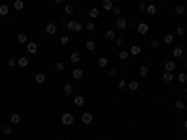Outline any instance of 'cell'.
Returning a JSON list of instances; mask_svg holds the SVG:
<instances>
[{"mask_svg":"<svg viewBox=\"0 0 187 140\" xmlns=\"http://www.w3.org/2000/svg\"><path fill=\"white\" fill-rule=\"evenodd\" d=\"M65 26H68L69 32L80 34V32H82V28H84V24H80V21H68V23H65Z\"/></svg>","mask_w":187,"mask_h":140,"instance_id":"cell-1","label":"cell"},{"mask_svg":"<svg viewBox=\"0 0 187 140\" xmlns=\"http://www.w3.org/2000/svg\"><path fill=\"white\" fill-rule=\"evenodd\" d=\"M60 122H62V125L69 127V125H73L75 118H73V114H71V112H64V114H62V118H60Z\"/></svg>","mask_w":187,"mask_h":140,"instance_id":"cell-2","label":"cell"},{"mask_svg":"<svg viewBox=\"0 0 187 140\" xmlns=\"http://www.w3.org/2000/svg\"><path fill=\"white\" fill-rule=\"evenodd\" d=\"M56 32H58V24L56 23H49L47 26H45V34H47V36H54Z\"/></svg>","mask_w":187,"mask_h":140,"instance_id":"cell-3","label":"cell"},{"mask_svg":"<svg viewBox=\"0 0 187 140\" xmlns=\"http://www.w3.org/2000/svg\"><path fill=\"white\" fill-rule=\"evenodd\" d=\"M137 32L140 34V36H146V34L150 32V24H148V23H139V26H137Z\"/></svg>","mask_w":187,"mask_h":140,"instance_id":"cell-4","label":"cell"},{"mask_svg":"<svg viewBox=\"0 0 187 140\" xmlns=\"http://www.w3.org/2000/svg\"><path fill=\"white\" fill-rule=\"evenodd\" d=\"M38 49H39V47H38L36 41H28V43H26V52H28V54H36Z\"/></svg>","mask_w":187,"mask_h":140,"instance_id":"cell-5","label":"cell"},{"mask_svg":"<svg viewBox=\"0 0 187 140\" xmlns=\"http://www.w3.org/2000/svg\"><path fill=\"white\" fill-rule=\"evenodd\" d=\"M80 119H82L84 125H90V123L94 122V114H92V112H84L82 116H80Z\"/></svg>","mask_w":187,"mask_h":140,"instance_id":"cell-6","label":"cell"},{"mask_svg":"<svg viewBox=\"0 0 187 140\" xmlns=\"http://www.w3.org/2000/svg\"><path fill=\"white\" fill-rule=\"evenodd\" d=\"M142 52V47H140L139 43H135V45H131V49H129V54L131 56H139V54Z\"/></svg>","mask_w":187,"mask_h":140,"instance_id":"cell-7","label":"cell"},{"mask_svg":"<svg viewBox=\"0 0 187 140\" xmlns=\"http://www.w3.org/2000/svg\"><path fill=\"white\" fill-rule=\"evenodd\" d=\"M45 81H47V75H45L43 71H38L36 77H34V82H36V84H43Z\"/></svg>","mask_w":187,"mask_h":140,"instance_id":"cell-8","label":"cell"},{"mask_svg":"<svg viewBox=\"0 0 187 140\" xmlns=\"http://www.w3.org/2000/svg\"><path fill=\"white\" fill-rule=\"evenodd\" d=\"M84 103H86V99H84V95H75L73 97V105H75V107H84Z\"/></svg>","mask_w":187,"mask_h":140,"instance_id":"cell-9","label":"cell"},{"mask_svg":"<svg viewBox=\"0 0 187 140\" xmlns=\"http://www.w3.org/2000/svg\"><path fill=\"white\" fill-rule=\"evenodd\" d=\"M163 67H165V71H170V73H172V71H176V62H174V60H166Z\"/></svg>","mask_w":187,"mask_h":140,"instance_id":"cell-10","label":"cell"},{"mask_svg":"<svg viewBox=\"0 0 187 140\" xmlns=\"http://www.w3.org/2000/svg\"><path fill=\"white\" fill-rule=\"evenodd\" d=\"M71 77L75 78V81H80V78L84 77V71H82V69H79V67H75L73 71H71Z\"/></svg>","mask_w":187,"mask_h":140,"instance_id":"cell-11","label":"cell"},{"mask_svg":"<svg viewBox=\"0 0 187 140\" xmlns=\"http://www.w3.org/2000/svg\"><path fill=\"white\" fill-rule=\"evenodd\" d=\"M101 8H103L105 11H112L114 2H112V0H103V2H101Z\"/></svg>","mask_w":187,"mask_h":140,"instance_id":"cell-12","label":"cell"},{"mask_svg":"<svg viewBox=\"0 0 187 140\" xmlns=\"http://www.w3.org/2000/svg\"><path fill=\"white\" fill-rule=\"evenodd\" d=\"M28 64H30L28 56H19V58H17V66H19V67H28Z\"/></svg>","mask_w":187,"mask_h":140,"instance_id":"cell-13","label":"cell"},{"mask_svg":"<svg viewBox=\"0 0 187 140\" xmlns=\"http://www.w3.org/2000/svg\"><path fill=\"white\" fill-rule=\"evenodd\" d=\"M125 26H127V21H125V19H122V17L116 19V28L118 30H125Z\"/></svg>","mask_w":187,"mask_h":140,"instance_id":"cell-14","label":"cell"},{"mask_svg":"<svg viewBox=\"0 0 187 140\" xmlns=\"http://www.w3.org/2000/svg\"><path fill=\"white\" fill-rule=\"evenodd\" d=\"M99 15H101V9H97V8H92V9L88 11V17L92 19V21H94V19H97Z\"/></svg>","mask_w":187,"mask_h":140,"instance_id":"cell-15","label":"cell"},{"mask_svg":"<svg viewBox=\"0 0 187 140\" xmlns=\"http://www.w3.org/2000/svg\"><path fill=\"white\" fill-rule=\"evenodd\" d=\"M163 43H166V45H172V43H174V34L166 32L165 36H163Z\"/></svg>","mask_w":187,"mask_h":140,"instance_id":"cell-16","label":"cell"},{"mask_svg":"<svg viewBox=\"0 0 187 140\" xmlns=\"http://www.w3.org/2000/svg\"><path fill=\"white\" fill-rule=\"evenodd\" d=\"M174 108H176V110H185V101H183V99H176V101H174Z\"/></svg>","mask_w":187,"mask_h":140,"instance_id":"cell-17","label":"cell"},{"mask_svg":"<svg viewBox=\"0 0 187 140\" xmlns=\"http://www.w3.org/2000/svg\"><path fill=\"white\" fill-rule=\"evenodd\" d=\"M21 119H23V118L19 116L17 112H13L11 116H9V122H11V125H17V123H21Z\"/></svg>","mask_w":187,"mask_h":140,"instance_id":"cell-18","label":"cell"},{"mask_svg":"<svg viewBox=\"0 0 187 140\" xmlns=\"http://www.w3.org/2000/svg\"><path fill=\"white\" fill-rule=\"evenodd\" d=\"M174 13H176V15H185V13H187V8L183 6V4H178V6L174 8Z\"/></svg>","mask_w":187,"mask_h":140,"instance_id":"cell-19","label":"cell"},{"mask_svg":"<svg viewBox=\"0 0 187 140\" xmlns=\"http://www.w3.org/2000/svg\"><path fill=\"white\" fill-rule=\"evenodd\" d=\"M109 66V58L107 56H101L99 60H97V67H101V69H105Z\"/></svg>","mask_w":187,"mask_h":140,"instance_id":"cell-20","label":"cell"},{"mask_svg":"<svg viewBox=\"0 0 187 140\" xmlns=\"http://www.w3.org/2000/svg\"><path fill=\"white\" fill-rule=\"evenodd\" d=\"M127 90H131V92H139V81H129L127 82Z\"/></svg>","mask_w":187,"mask_h":140,"instance_id":"cell-21","label":"cell"},{"mask_svg":"<svg viewBox=\"0 0 187 140\" xmlns=\"http://www.w3.org/2000/svg\"><path fill=\"white\" fill-rule=\"evenodd\" d=\"M172 56L174 58H181V56H183V49H181V47H174L172 49Z\"/></svg>","mask_w":187,"mask_h":140,"instance_id":"cell-22","label":"cell"},{"mask_svg":"<svg viewBox=\"0 0 187 140\" xmlns=\"http://www.w3.org/2000/svg\"><path fill=\"white\" fill-rule=\"evenodd\" d=\"M69 60H71L73 64H79L80 60H82V56H80L79 52H71V54H69Z\"/></svg>","mask_w":187,"mask_h":140,"instance_id":"cell-23","label":"cell"},{"mask_svg":"<svg viewBox=\"0 0 187 140\" xmlns=\"http://www.w3.org/2000/svg\"><path fill=\"white\" fill-rule=\"evenodd\" d=\"M146 13L154 17V15L157 13V8H155V4H150V6H146Z\"/></svg>","mask_w":187,"mask_h":140,"instance_id":"cell-24","label":"cell"},{"mask_svg":"<svg viewBox=\"0 0 187 140\" xmlns=\"http://www.w3.org/2000/svg\"><path fill=\"white\" fill-rule=\"evenodd\" d=\"M13 9H17V11L24 9V2L23 0H13Z\"/></svg>","mask_w":187,"mask_h":140,"instance_id":"cell-25","label":"cell"},{"mask_svg":"<svg viewBox=\"0 0 187 140\" xmlns=\"http://www.w3.org/2000/svg\"><path fill=\"white\" fill-rule=\"evenodd\" d=\"M86 51H95V47H97V45H95V41L94 39H86Z\"/></svg>","mask_w":187,"mask_h":140,"instance_id":"cell-26","label":"cell"},{"mask_svg":"<svg viewBox=\"0 0 187 140\" xmlns=\"http://www.w3.org/2000/svg\"><path fill=\"white\" fill-rule=\"evenodd\" d=\"M163 81H165V82H169V84H170V82H172V81H174V75H172V73H170V71H165V73H163Z\"/></svg>","mask_w":187,"mask_h":140,"instance_id":"cell-27","label":"cell"},{"mask_svg":"<svg viewBox=\"0 0 187 140\" xmlns=\"http://www.w3.org/2000/svg\"><path fill=\"white\" fill-rule=\"evenodd\" d=\"M6 64H8V67H9V69H13V67H17V58H15V56H9V58H8V62H6Z\"/></svg>","mask_w":187,"mask_h":140,"instance_id":"cell-28","label":"cell"},{"mask_svg":"<svg viewBox=\"0 0 187 140\" xmlns=\"http://www.w3.org/2000/svg\"><path fill=\"white\" fill-rule=\"evenodd\" d=\"M17 41H19V43H23V45H26V43H28V36H26L24 32H21V34L17 36Z\"/></svg>","mask_w":187,"mask_h":140,"instance_id":"cell-29","label":"cell"},{"mask_svg":"<svg viewBox=\"0 0 187 140\" xmlns=\"http://www.w3.org/2000/svg\"><path fill=\"white\" fill-rule=\"evenodd\" d=\"M8 13H9V6H6V4H0V17H6Z\"/></svg>","mask_w":187,"mask_h":140,"instance_id":"cell-30","label":"cell"},{"mask_svg":"<svg viewBox=\"0 0 187 140\" xmlns=\"http://www.w3.org/2000/svg\"><path fill=\"white\" fill-rule=\"evenodd\" d=\"M64 13H65V15H71V13H75L73 4H65V6H64Z\"/></svg>","mask_w":187,"mask_h":140,"instance_id":"cell-31","label":"cell"},{"mask_svg":"<svg viewBox=\"0 0 187 140\" xmlns=\"http://www.w3.org/2000/svg\"><path fill=\"white\" fill-rule=\"evenodd\" d=\"M129 56H131V54H129V51H124V49H122V51H120V54H118V58L122 60V62H125V60H127Z\"/></svg>","mask_w":187,"mask_h":140,"instance_id":"cell-32","label":"cell"},{"mask_svg":"<svg viewBox=\"0 0 187 140\" xmlns=\"http://www.w3.org/2000/svg\"><path fill=\"white\" fill-rule=\"evenodd\" d=\"M148 73H150V69L146 67V66H140L139 67V75H140V77H148Z\"/></svg>","mask_w":187,"mask_h":140,"instance_id":"cell-33","label":"cell"},{"mask_svg":"<svg viewBox=\"0 0 187 140\" xmlns=\"http://www.w3.org/2000/svg\"><path fill=\"white\" fill-rule=\"evenodd\" d=\"M64 93H65V95H71V93H73V86H71V84H64Z\"/></svg>","mask_w":187,"mask_h":140,"instance_id":"cell-34","label":"cell"},{"mask_svg":"<svg viewBox=\"0 0 187 140\" xmlns=\"http://www.w3.org/2000/svg\"><path fill=\"white\" fill-rule=\"evenodd\" d=\"M176 78H178V82L185 84V82H187V73H183V71H181V73H178V77H176Z\"/></svg>","mask_w":187,"mask_h":140,"instance_id":"cell-35","label":"cell"},{"mask_svg":"<svg viewBox=\"0 0 187 140\" xmlns=\"http://www.w3.org/2000/svg\"><path fill=\"white\" fill-rule=\"evenodd\" d=\"M174 34L176 36H185V26H176V30H174Z\"/></svg>","mask_w":187,"mask_h":140,"instance_id":"cell-36","label":"cell"},{"mask_svg":"<svg viewBox=\"0 0 187 140\" xmlns=\"http://www.w3.org/2000/svg\"><path fill=\"white\" fill-rule=\"evenodd\" d=\"M105 36H107V39H110V41H114V39L118 37V36H116V32H114V30H107V34H105Z\"/></svg>","mask_w":187,"mask_h":140,"instance_id":"cell-37","label":"cell"},{"mask_svg":"<svg viewBox=\"0 0 187 140\" xmlns=\"http://www.w3.org/2000/svg\"><path fill=\"white\" fill-rule=\"evenodd\" d=\"M150 47L154 49V51H157V49L161 47V41H157V39H151V41H150Z\"/></svg>","mask_w":187,"mask_h":140,"instance_id":"cell-38","label":"cell"},{"mask_svg":"<svg viewBox=\"0 0 187 140\" xmlns=\"http://www.w3.org/2000/svg\"><path fill=\"white\" fill-rule=\"evenodd\" d=\"M110 13H114L116 17H120V15H122V8H120L118 4H114V8H112V11H110Z\"/></svg>","mask_w":187,"mask_h":140,"instance_id":"cell-39","label":"cell"},{"mask_svg":"<svg viewBox=\"0 0 187 140\" xmlns=\"http://www.w3.org/2000/svg\"><path fill=\"white\" fill-rule=\"evenodd\" d=\"M84 30H88V32H94V30H95V24H94V21H90V23H86V24H84Z\"/></svg>","mask_w":187,"mask_h":140,"instance_id":"cell-40","label":"cell"},{"mask_svg":"<svg viewBox=\"0 0 187 140\" xmlns=\"http://www.w3.org/2000/svg\"><path fill=\"white\" fill-rule=\"evenodd\" d=\"M60 45H62V47H68V45H69V37L62 36V37H60Z\"/></svg>","mask_w":187,"mask_h":140,"instance_id":"cell-41","label":"cell"},{"mask_svg":"<svg viewBox=\"0 0 187 140\" xmlns=\"http://www.w3.org/2000/svg\"><path fill=\"white\" fill-rule=\"evenodd\" d=\"M125 88H127V82H125L124 78H122V81H118V90H120V92H124Z\"/></svg>","mask_w":187,"mask_h":140,"instance_id":"cell-42","label":"cell"},{"mask_svg":"<svg viewBox=\"0 0 187 140\" xmlns=\"http://www.w3.org/2000/svg\"><path fill=\"white\" fill-rule=\"evenodd\" d=\"M114 43L118 45L120 49H124V45H125V41H124V37H116V39H114Z\"/></svg>","mask_w":187,"mask_h":140,"instance_id":"cell-43","label":"cell"},{"mask_svg":"<svg viewBox=\"0 0 187 140\" xmlns=\"http://www.w3.org/2000/svg\"><path fill=\"white\" fill-rule=\"evenodd\" d=\"M54 69H56V71H64V69H65L64 62H56V64H54Z\"/></svg>","mask_w":187,"mask_h":140,"instance_id":"cell-44","label":"cell"},{"mask_svg":"<svg viewBox=\"0 0 187 140\" xmlns=\"http://www.w3.org/2000/svg\"><path fill=\"white\" fill-rule=\"evenodd\" d=\"M13 133V127L11 125H6V127H4V134H11Z\"/></svg>","mask_w":187,"mask_h":140,"instance_id":"cell-45","label":"cell"},{"mask_svg":"<svg viewBox=\"0 0 187 140\" xmlns=\"http://www.w3.org/2000/svg\"><path fill=\"white\" fill-rule=\"evenodd\" d=\"M109 75H110V77H116V75H118V69H116V67H110V69H109Z\"/></svg>","mask_w":187,"mask_h":140,"instance_id":"cell-46","label":"cell"},{"mask_svg":"<svg viewBox=\"0 0 187 140\" xmlns=\"http://www.w3.org/2000/svg\"><path fill=\"white\" fill-rule=\"evenodd\" d=\"M146 6H148L146 2H139V9H144V11H146Z\"/></svg>","mask_w":187,"mask_h":140,"instance_id":"cell-47","label":"cell"},{"mask_svg":"<svg viewBox=\"0 0 187 140\" xmlns=\"http://www.w3.org/2000/svg\"><path fill=\"white\" fill-rule=\"evenodd\" d=\"M183 129H187V119H183Z\"/></svg>","mask_w":187,"mask_h":140,"instance_id":"cell-48","label":"cell"},{"mask_svg":"<svg viewBox=\"0 0 187 140\" xmlns=\"http://www.w3.org/2000/svg\"><path fill=\"white\" fill-rule=\"evenodd\" d=\"M54 2H56V4H64V0H54Z\"/></svg>","mask_w":187,"mask_h":140,"instance_id":"cell-49","label":"cell"},{"mask_svg":"<svg viewBox=\"0 0 187 140\" xmlns=\"http://www.w3.org/2000/svg\"><path fill=\"white\" fill-rule=\"evenodd\" d=\"M112 2H116V4H120V2H122V0H112Z\"/></svg>","mask_w":187,"mask_h":140,"instance_id":"cell-50","label":"cell"},{"mask_svg":"<svg viewBox=\"0 0 187 140\" xmlns=\"http://www.w3.org/2000/svg\"><path fill=\"white\" fill-rule=\"evenodd\" d=\"M163 2H165V4H169V2H170V0H163Z\"/></svg>","mask_w":187,"mask_h":140,"instance_id":"cell-51","label":"cell"},{"mask_svg":"<svg viewBox=\"0 0 187 140\" xmlns=\"http://www.w3.org/2000/svg\"><path fill=\"white\" fill-rule=\"evenodd\" d=\"M185 95H187V86H185Z\"/></svg>","mask_w":187,"mask_h":140,"instance_id":"cell-52","label":"cell"},{"mask_svg":"<svg viewBox=\"0 0 187 140\" xmlns=\"http://www.w3.org/2000/svg\"><path fill=\"white\" fill-rule=\"evenodd\" d=\"M185 54H187V49H185Z\"/></svg>","mask_w":187,"mask_h":140,"instance_id":"cell-53","label":"cell"},{"mask_svg":"<svg viewBox=\"0 0 187 140\" xmlns=\"http://www.w3.org/2000/svg\"><path fill=\"white\" fill-rule=\"evenodd\" d=\"M185 67H187V62H185Z\"/></svg>","mask_w":187,"mask_h":140,"instance_id":"cell-54","label":"cell"},{"mask_svg":"<svg viewBox=\"0 0 187 140\" xmlns=\"http://www.w3.org/2000/svg\"><path fill=\"white\" fill-rule=\"evenodd\" d=\"M151 2H155V0H151Z\"/></svg>","mask_w":187,"mask_h":140,"instance_id":"cell-55","label":"cell"},{"mask_svg":"<svg viewBox=\"0 0 187 140\" xmlns=\"http://www.w3.org/2000/svg\"><path fill=\"white\" fill-rule=\"evenodd\" d=\"M180 2H183V0H180Z\"/></svg>","mask_w":187,"mask_h":140,"instance_id":"cell-56","label":"cell"}]
</instances>
